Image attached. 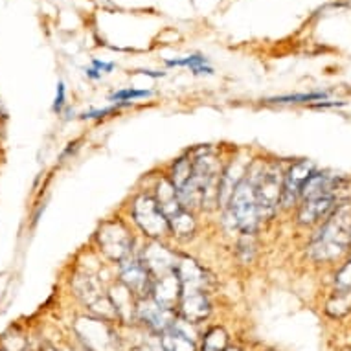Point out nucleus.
Returning <instances> with one entry per match:
<instances>
[{"instance_id": "nucleus-21", "label": "nucleus", "mask_w": 351, "mask_h": 351, "mask_svg": "<svg viewBox=\"0 0 351 351\" xmlns=\"http://www.w3.org/2000/svg\"><path fill=\"white\" fill-rule=\"evenodd\" d=\"M167 177L173 182V186L177 188V191L193 177V158H191L190 153L179 156L177 160L173 162L169 171H167Z\"/></svg>"}, {"instance_id": "nucleus-5", "label": "nucleus", "mask_w": 351, "mask_h": 351, "mask_svg": "<svg viewBox=\"0 0 351 351\" xmlns=\"http://www.w3.org/2000/svg\"><path fill=\"white\" fill-rule=\"evenodd\" d=\"M283 173L278 164H269L261 160L256 182V199H258V210L261 223L276 217L278 210L282 208L283 193Z\"/></svg>"}, {"instance_id": "nucleus-34", "label": "nucleus", "mask_w": 351, "mask_h": 351, "mask_svg": "<svg viewBox=\"0 0 351 351\" xmlns=\"http://www.w3.org/2000/svg\"><path fill=\"white\" fill-rule=\"evenodd\" d=\"M138 72L144 75H149V77H164L166 75V72H156V70H138Z\"/></svg>"}, {"instance_id": "nucleus-27", "label": "nucleus", "mask_w": 351, "mask_h": 351, "mask_svg": "<svg viewBox=\"0 0 351 351\" xmlns=\"http://www.w3.org/2000/svg\"><path fill=\"white\" fill-rule=\"evenodd\" d=\"M237 256L241 263H252L256 256V234H241L237 243Z\"/></svg>"}, {"instance_id": "nucleus-17", "label": "nucleus", "mask_w": 351, "mask_h": 351, "mask_svg": "<svg viewBox=\"0 0 351 351\" xmlns=\"http://www.w3.org/2000/svg\"><path fill=\"white\" fill-rule=\"evenodd\" d=\"M109 293V298L114 305V311L118 320H136V307H138V298L134 296L131 289H127L120 280H116V283H112V287L107 291Z\"/></svg>"}, {"instance_id": "nucleus-31", "label": "nucleus", "mask_w": 351, "mask_h": 351, "mask_svg": "<svg viewBox=\"0 0 351 351\" xmlns=\"http://www.w3.org/2000/svg\"><path fill=\"white\" fill-rule=\"evenodd\" d=\"M114 63H105V61H99V59H93V69H96L99 74H110L114 70Z\"/></svg>"}, {"instance_id": "nucleus-24", "label": "nucleus", "mask_w": 351, "mask_h": 351, "mask_svg": "<svg viewBox=\"0 0 351 351\" xmlns=\"http://www.w3.org/2000/svg\"><path fill=\"white\" fill-rule=\"evenodd\" d=\"M328 98V93H304V94H287V96H276L267 98L265 104L289 105V104H307V101H322Z\"/></svg>"}, {"instance_id": "nucleus-11", "label": "nucleus", "mask_w": 351, "mask_h": 351, "mask_svg": "<svg viewBox=\"0 0 351 351\" xmlns=\"http://www.w3.org/2000/svg\"><path fill=\"white\" fill-rule=\"evenodd\" d=\"M136 320L142 322L151 333L162 335L166 329H169L177 320V313L173 309H167L164 305L151 298L138 300L136 307Z\"/></svg>"}, {"instance_id": "nucleus-2", "label": "nucleus", "mask_w": 351, "mask_h": 351, "mask_svg": "<svg viewBox=\"0 0 351 351\" xmlns=\"http://www.w3.org/2000/svg\"><path fill=\"white\" fill-rule=\"evenodd\" d=\"M351 245V210L339 206L331 217L324 221L322 228L311 243L313 258L318 261L339 258Z\"/></svg>"}, {"instance_id": "nucleus-16", "label": "nucleus", "mask_w": 351, "mask_h": 351, "mask_svg": "<svg viewBox=\"0 0 351 351\" xmlns=\"http://www.w3.org/2000/svg\"><path fill=\"white\" fill-rule=\"evenodd\" d=\"M188 324L190 322L177 317L171 328L158 335V340H160L164 351H197L193 335H190V331L186 329Z\"/></svg>"}, {"instance_id": "nucleus-38", "label": "nucleus", "mask_w": 351, "mask_h": 351, "mask_svg": "<svg viewBox=\"0 0 351 351\" xmlns=\"http://www.w3.org/2000/svg\"><path fill=\"white\" fill-rule=\"evenodd\" d=\"M0 116H4V112H2V109H0Z\"/></svg>"}, {"instance_id": "nucleus-26", "label": "nucleus", "mask_w": 351, "mask_h": 351, "mask_svg": "<svg viewBox=\"0 0 351 351\" xmlns=\"http://www.w3.org/2000/svg\"><path fill=\"white\" fill-rule=\"evenodd\" d=\"M153 96V90H145V88H120L109 96V101L112 104H133L134 99H142V98H149Z\"/></svg>"}, {"instance_id": "nucleus-22", "label": "nucleus", "mask_w": 351, "mask_h": 351, "mask_svg": "<svg viewBox=\"0 0 351 351\" xmlns=\"http://www.w3.org/2000/svg\"><path fill=\"white\" fill-rule=\"evenodd\" d=\"M326 311L333 318L348 315L351 311V289H335V293L328 300Z\"/></svg>"}, {"instance_id": "nucleus-14", "label": "nucleus", "mask_w": 351, "mask_h": 351, "mask_svg": "<svg viewBox=\"0 0 351 351\" xmlns=\"http://www.w3.org/2000/svg\"><path fill=\"white\" fill-rule=\"evenodd\" d=\"M151 298L158 302L160 305H164V307H167V309L177 311L180 298H182V285H180V278L177 274V269L153 280Z\"/></svg>"}, {"instance_id": "nucleus-1", "label": "nucleus", "mask_w": 351, "mask_h": 351, "mask_svg": "<svg viewBox=\"0 0 351 351\" xmlns=\"http://www.w3.org/2000/svg\"><path fill=\"white\" fill-rule=\"evenodd\" d=\"M259 166H261V160H252L247 177L239 182L236 191L232 193L230 201L223 210L226 223L239 234H256L261 225L258 199H256Z\"/></svg>"}, {"instance_id": "nucleus-9", "label": "nucleus", "mask_w": 351, "mask_h": 351, "mask_svg": "<svg viewBox=\"0 0 351 351\" xmlns=\"http://www.w3.org/2000/svg\"><path fill=\"white\" fill-rule=\"evenodd\" d=\"M138 256L153 278L164 276L167 272L175 271L177 261H179V252L167 247L166 241H155V239H147L144 247L138 250Z\"/></svg>"}, {"instance_id": "nucleus-39", "label": "nucleus", "mask_w": 351, "mask_h": 351, "mask_svg": "<svg viewBox=\"0 0 351 351\" xmlns=\"http://www.w3.org/2000/svg\"><path fill=\"white\" fill-rule=\"evenodd\" d=\"M85 351H86V350H85Z\"/></svg>"}, {"instance_id": "nucleus-29", "label": "nucleus", "mask_w": 351, "mask_h": 351, "mask_svg": "<svg viewBox=\"0 0 351 351\" xmlns=\"http://www.w3.org/2000/svg\"><path fill=\"white\" fill-rule=\"evenodd\" d=\"M335 285L337 289H351V259L339 271L335 278Z\"/></svg>"}, {"instance_id": "nucleus-32", "label": "nucleus", "mask_w": 351, "mask_h": 351, "mask_svg": "<svg viewBox=\"0 0 351 351\" xmlns=\"http://www.w3.org/2000/svg\"><path fill=\"white\" fill-rule=\"evenodd\" d=\"M138 350L140 351H164V348H162L160 340H147V342H144V344L140 346Z\"/></svg>"}, {"instance_id": "nucleus-6", "label": "nucleus", "mask_w": 351, "mask_h": 351, "mask_svg": "<svg viewBox=\"0 0 351 351\" xmlns=\"http://www.w3.org/2000/svg\"><path fill=\"white\" fill-rule=\"evenodd\" d=\"M118 280H120L127 289H131L133 294L138 300L149 298L151 289H153V280L151 272L140 259L138 252L129 256L127 259L118 263Z\"/></svg>"}, {"instance_id": "nucleus-13", "label": "nucleus", "mask_w": 351, "mask_h": 351, "mask_svg": "<svg viewBox=\"0 0 351 351\" xmlns=\"http://www.w3.org/2000/svg\"><path fill=\"white\" fill-rule=\"evenodd\" d=\"M339 208V199L337 195L317 197V199H307L298 204V223L302 226H313L317 223H322L331 217V213Z\"/></svg>"}, {"instance_id": "nucleus-7", "label": "nucleus", "mask_w": 351, "mask_h": 351, "mask_svg": "<svg viewBox=\"0 0 351 351\" xmlns=\"http://www.w3.org/2000/svg\"><path fill=\"white\" fill-rule=\"evenodd\" d=\"M75 333L83 340L86 351H114L116 335L104 318H88L75 324Z\"/></svg>"}, {"instance_id": "nucleus-20", "label": "nucleus", "mask_w": 351, "mask_h": 351, "mask_svg": "<svg viewBox=\"0 0 351 351\" xmlns=\"http://www.w3.org/2000/svg\"><path fill=\"white\" fill-rule=\"evenodd\" d=\"M169 221V232L173 239L177 241H190L197 234V217L195 212H191L188 208H182L180 212L167 219Z\"/></svg>"}, {"instance_id": "nucleus-33", "label": "nucleus", "mask_w": 351, "mask_h": 351, "mask_svg": "<svg viewBox=\"0 0 351 351\" xmlns=\"http://www.w3.org/2000/svg\"><path fill=\"white\" fill-rule=\"evenodd\" d=\"M340 105H344L342 101H317L315 107L317 109H328V107H340Z\"/></svg>"}, {"instance_id": "nucleus-3", "label": "nucleus", "mask_w": 351, "mask_h": 351, "mask_svg": "<svg viewBox=\"0 0 351 351\" xmlns=\"http://www.w3.org/2000/svg\"><path fill=\"white\" fill-rule=\"evenodd\" d=\"M129 215H131L133 225L142 232L145 239L166 241L167 237H171L169 221L151 191H140L133 197L131 206H129Z\"/></svg>"}, {"instance_id": "nucleus-37", "label": "nucleus", "mask_w": 351, "mask_h": 351, "mask_svg": "<svg viewBox=\"0 0 351 351\" xmlns=\"http://www.w3.org/2000/svg\"><path fill=\"white\" fill-rule=\"evenodd\" d=\"M47 351H56V350H53V348H47Z\"/></svg>"}, {"instance_id": "nucleus-4", "label": "nucleus", "mask_w": 351, "mask_h": 351, "mask_svg": "<svg viewBox=\"0 0 351 351\" xmlns=\"http://www.w3.org/2000/svg\"><path fill=\"white\" fill-rule=\"evenodd\" d=\"M96 243L105 258L120 263L129 256L136 254V239L133 230L120 217L107 219L96 232Z\"/></svg>"}, {"instance_id": "nucleus-8", "label": "nucleus", "mask_w": 351, "mask_h": 351, "mask_svg": "<svg viewBox=\"0 0 351 351\" xmlns=\"http://www.w3.org/2000/svg\"><path fill=\"white\" fill-rule=\"evenodd\" d=\"M315 171H317V164L313 160H296L285 169L282 193L283 210H289V208L300 204V195H302L304 184Z\"/></svg>"}, {"instance_id": "nucleus-10", "label": "nucleus", "mask_w": 351, "mask_h": 351, "mask_svg": "<svg viewBox=\"0 0 351 351\" xmlns=\"http://www.w3.org/2000/svg\"><path fill=\"white\" fill-rule=\"evenodd\" d=\"M177 274L180 278V285H182V294L190 293H210V285H212V274L204 269V267L195 261L190 256L179 254V261H177Z\"/></svg>"}, {"instance_id": "nucleus-23", "label": "nucleus", "mask_w": 351, "mask_h": 351, "mask_svg": "<svg viewBox=\"0 0 351 351\" xmlns=\"http://www.w3.org/2000/svg\"><path fill=\"white\" fill-rule=\"evenodd\" d=\"M167 66H186L190 69L195 75H212L213 69L208 64V59L201 53H193V56H188V58L182 59H167L166 61Z\"/></svg>"}, {"instance_id": "nucleus-25", "label": "nucleus", "mask_w": 351, "mask_h": 351, "mask_svg": "<svg viewBox=\"0 0 351 351\" xmlns=\"http://www.w3.org/2000/svg\"><path fill=\"white\" fill-rule=\"evenodd\" d=\"M228 348V335L223 328H212L204 335L202 351H225Z\"/></svg>"}, {"instance_id": "nucleus-12", "label": "nucleus", "mask_w": 351, "mask_h": 351, "mask_svg": "<svg viewBox=\"0 0 351 351\" xmlns=\"http://www.w3.org/2000/svg\"><path fill=\"white\" fill-rule=\"evenodd\" d=\"M252 160L250 156H234L232 160H228L223 167V175H221V184H219V199H217V210H225L228 201H230L232 193L236 191L245 177H247L248 167H250Z\"/></svg>"}, {"instance_id": "nucleus-35", "label": "nucleus", "mask_w": 351, "mask_h": 351, "mask_svg": "<svg viewBox=\"0 0 351 351\" xmlns=\"http://www.w3.org/2000/svg\"><path fill=\"white\" fill-rule=\"evenodd\" d=\"M86 75H88L90 80H101V74H99L96 69H93V66H90V69H86Z\"/></svg>"}, {"instance_id": "nucleus-19", "label": "nucleus", "mask_w": 351, "mask_h": 351, "mask_svg": "<svg viewBox=\"0 0 351 351\" xmlns=\"http://www.w3.org/2000/svg\"><path fill=\"white\" fill-rule=\"evenodd\" d=\"M337 188H339V179L335 175H329L326 171H315L304 184L300 202L307 201V199H317V197L337 195L335 193Z\"/></svg>"}, {"instance_id": "nucleus-28", "label": "nucleus", "mask_w": 351, "mask_h": 351, "mask_svg": "<svg viewBox=\"0 0 351 351\" xmlns=\"http://www.w3.org/2000/svg\"><path fill=\"white\" fill-rule=\"evenodd\" d=\"M131 104H112L110 107H105V109H93V110H86L81 114L83 120H99V118H105V116L114 114L116 110L120 109V107H129Z\"/></svg>"}, {"instance_id": "nucleus-18", "label": "nucleus", "mask_w": 351, "mask_h": 351, "mask_svg": "<svg viewBox=\"0 0 351 351\" xmlns=\"http://www.w3.org/2000/svg\"><path fill=\"white\" fill-rule=\"evenodd\" d=\"M151 193L155 195L158 206H160V210L164 212V215H166L167 219L184 208L179 199V191H177V188L173 186V182L169 180L167 175H160V177L156 179L155 188H153Z\"/></svg>"}, {"instance_id": "nucleus-36", "label": "nucleus", "mask_w": 351, "mask_h": 351, "mask_svg": "<svg viewBox=\"0 0 351 351\" xmlns=\"http://www.w3.org/2000/svg\"><path fill=\"white\" fill-rule=\"evenodd\" d=\"M225 351H241V350H239V348H230V346H228Z\"/></svg>"}, {"instance_id": "nucleus-30", "label": "nucleus", "mask_w": 351, "mask_h": 351, "mask_svg": "<svg viewBox=\"0 0 351 351\" xmlns=\"http://www.w3.org/2000/svg\"><path fill=\"white\" fill-rule=\"evenodd\" d=\"M66 99V88H64L63 81L58 83V90H56V101H53V110H61Z\"/></svg>"}, {"instance_id": "nucleus-15", "label": "nucleus", "mask_w": 351, "mask_h": 351, "mask_svg": "<svg viewBox=\"0 0 351 351\" xmlns=\"http://www.w3.org/2000/svg\"><path fill=\"white\" fill-rule=\"evenodd\" d=\"M179 317L190 324L204 322L210 313H212V302H210V293H190L182 294L180 304L177 307Z\"/></svg>"}]
</instances>
